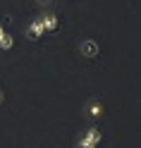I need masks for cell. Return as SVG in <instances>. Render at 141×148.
<instances>
[{
  "label": "cell",
  "mask_w": 141,
  "mask_h": 148,
  "mask_svg": "<svg viewBox=\"0 0 141 148\" xmlns=\"http://www.w3.org/2000/svg\"><path fill=\"white\" fill-rule=\"evenodd\" d=\"M100 141H103V132L98 127H91L89 132L81 134V138L77 141V148H96Z\"/></svg>",
  "instance_id": "cell-1"
},
{
  "label": "cell",
  "mask_w": 141,
  "mask_h": 148,
  "mask_svg": "<svg viewBox=\"0 0 141 148\" xmlns=\"http://www.w3.org/2000/svg\"><path fill=\"white\" fill-rule=\"evenodd\" d=\"M84 112H86L91 119H98V117H103V112H105V108H103V103L98 98H91L89 103H86V108H84Z\"/></svg>",
  "instance_id": "cell-2"
},
{
  "label": "cell",
  "mask_w": 141,
  "mask_h": 148,
  "mask_svg": "<svg viewBox=\"0 0 141 148\" xmlns=\"http://www.w3.org/2000/svg\"><path fill=\"white\" fill-rule=\"evenodd\" d=\"M81 53L86 55V58H98V43L96 41H84Z\"/></svg>",
  "instance_id": "cell-3"
},
{
  "label": "cell",
  "mask_w": 141,
  "mask_h": 148,
  "mask_svg": "<svg viewBox=\"0 0 141 148\" xmlns=\"http://www.w3.org/2000/svg\"><path fill=\"white\" fill-rule=\"evenodd\" d=\"M41 34H43V24H41V19H36L29 26V36H31V38H41Z\"/></svg>",
  "instance_id": "cell-4"
},
{
  "label": "cell",
  "mask_w": 141,
  "mask_h": 148,
  "mask_svg": "<svg viewBox=\"0 0 141 148\" xmlns=\"http://www.w3.org/2000/svg\"><path fill=\"white\" fill-rule=\"evenodd\" d=\"M41 24H43V31H55L58 29V19L55 17H45V19H41Z\"/></svg>",
  "instance_id": "cell-5"
},
{
  "label": "cell",
  "mask_w": 141,
  "mask_h": 148,
  "mask_svg": "<svg viewBox=\"0 0 141 148\" xmlns=\"http://www.w3.org/2000/svg\"><path fill=\"white\" fill-rule=\"evenodd\" d=\"M12 45H14L12 36H10V34H3V38H0V50H10Z\"/></svg>",
  "instance_id": "cell-6"
},
{
  "label": "cell",
  "mask_w": 141,
  "mask_h": 148,
  "mask_svg": "<svg viewBox=\"0 0 141 148\" xmlns=\"http://www.w3.org/2000/svg\"><path fill=\"white\" fill-rule=\"evenodd\" d=\"M5 103V93H3V91H0V105H3Z\"/></svg>",
  "instance_id": "cell-7"
},
{
  "label": "cell",
  "mask_w": 141,
  "mask_h": 148,
  "mask_svg": "<svg viewBox=\"0 0 141 148\" xmlns=\"http://www.w3.org/2000/svg\"><path fill=\"white\" fill-rule=\"evenodd\" d=\"M3 34H5V29H3V22H0V38H3Z\"/></svg>",
  "instance_id": "cell-8"
}]
</instances>
